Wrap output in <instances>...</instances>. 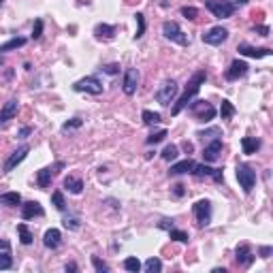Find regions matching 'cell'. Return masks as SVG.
<instances>
[{
    "label": "cell",
    "mask_w": 273,
    "mask_h": 273,
    "mask_svg": "<svg viewBox=\"0 0 273 273\" xmlns=\"http://www.w3.org/2000/svg\"><path fill=\"white\" fill-rule=\"evenodd\" d=\"M235 256H237V263L239 265H243V267H250L252 263H254V254H252V250H250V245H237V250H235Z\"/></svg>",
    "instance_id": "19"
},
{
    "label": "cell",
    "mask_w": 273,
    "mask_h": 273,
    "mask_svg": "<svg viewBox=\"0 0 273 273\" xmlns=\"http://www.w3.org/2000/svg\"><path fill=\"white\" fill-rule=\"evenodd\" d=\"M231 4H235V6H243V4H248L250 0H229Z\"/></svg>",
    "instance_id": "50"
},
{
    "label": "cell",
    "mask_w": 273,
    "mask_h": 273,
    "mask_svg": "<svg viewBox=\"0 0 273 273\" xmlns=\"http://www.w3.org/2000/svg\"><path fill=\"white\" fill-rule=\"evenodd\" d=\"M261 256H263V258H269V256H271V248H269V245L261 248Z\"/></svg>",
    "instance_id": "48"
},
{
    "label": "cell",
    "mask_w": 273,
    "mask_h": 273,
    "mask_svg": "<svg viewBox=\"0 0 273 273\" xmlns=\"http://www.w3.org/2000/svg\"><path fill=\"white\" fill-rule=\"evenodd\" d=\"M41 34H43V19H36L34 22V28H32V38H41Z\"/></svg>",
    "instance_id": "42"
},
{
    "label": "cell",
    "mask_w": 273,
    "mask_h": 273,
    "mask_svg": "<svg viewBox=\"0 0 273 273\" xmlns=\"http://www.w3.org/2000/svg\"><path fill=\"white\" fill-rule=\"evenodd\" d=\"M30 133H32V128L30 126H24L22 131H19V139H26V136H28Z\"/></svg>",
    "instance_id": "46"
},
{
    "label": "cell",
    "mask_w": 273,
    "mask_h": 273,
    "mask_svg": "<svg viewBox=\"0 0 273 273\" xmlns=\"http://www.w3.org/2000/svg\"><path fill=\"white\" fill-rule=\"evenodd\" d=\"M22 207V220H32V218H41L45 216V209L41 203H36V201H28V203L19 205Z\"/></svg>",
    "instance_id": "16"
},
{
    "label": "cell",
    "mask_w": 273,
    "mask_h": 273,
    "mask_svg": "<svg viewBox=\"0 0 273 273\" xmlns=\"http://www.w3.org/2000/svg\"><path fill=\"white\" fill-rule=\"evenodd\" d=\"M73 90H75V92H88V94L99 96V94H102V83H101L99 77L90 75V77H83V79L75 81L73 83Z\"/></svg>",
    "instance_id": "7"
},
{
    "label": "cell",
    "mask_w": 273,
    "mask_h": 273,
    "mask_svg": "<svg viewBox=\"0 0 273 273\" xmlns=\"http://www.w3.org/2000/svg\"><path fill=\"white\" fill-rule=\"evenodd\" d=\"M194 165H197V162L194 160H181V162H175V165H171V175H186V173H192V169H194Z\"/></svg>",
    "instance_id": "20"
},
{
    "label": "cell",
    "mask_w": 273,
    "mask_h": 273,
    "mask_svg": "<svg viewBox=\"0 0 273 273\" xmlns=\"http://www.w3.org/2000/svg\"><path fill=\"white\" fill-rule=\"evenodd\" d=\"M181 147H184V152H186V154H190L192 149H194V145H192L190 141H184V143H181Z\"/></svg>",
    "instance_id": "47"
},
{
    "label": "cell",
    "mask_w": 273,
    "mask_h": 273,
    "mask_svg": "<svg viewBox=\"0 0 273 273\" xmlns=\"http://www.w3.org/2000/svg\"><path fill=\"white\" fill-rule=\"evenodd\" d=\"M28 152H30V145H19V147L15 149V152H13V154L9 156V158L4 160L2 171H4V173H11L13 169H15V167L19 165V162H24V158L28 156Z\"/></svg>",
    "instance_id": "12"
},
{
    "label": "cell",
    "mask_w": 273,
    "mask_h": 273,
    "mask_svg": "<svg viewBox=\"0 0 273 273\" xmlns=\"http://www.w3.org/2000/svg\"><path fill=\"white\" fill-rule=\"evenodd\" d=\"M165 136H167V131L162 128V131H156V133H152L145 139V143L147 145H156V143H160V141H165Z\"/></svg>",
    "instance_id": "36"
},
{
    "label": "cell",
    "mask_w": 273,
    "mask_h": 273,
    "mask_svg": "<svg viewBox=\"0 0 273 273\" xmlns=\"http://www.w3.org/2000/svg\"><path fill=\"white\" fill-rule=\"evenodd\" d=\"M136 86H139V70H136V68H128L126 73H124L122 90H124L126 96H133L136 92Z\"/></svg>",
    "instance_id": "14"
},
{
    "label": "cell",
    "mask_w": 273,
    "mask_h": 273,
    "mask_svg": "<svg viewBox=\"0 0 273 273\" xmlns=\"http://www.w3.org/2000/svg\"><path fill=\"white\" fill-rule=\"evenodd\" d=\"M17 111H19V102L15 99L6 101L2 105V109H0V128H4L6 124H9V122L17 115Z\"/></svg>",
    "instance_id": "13"
},
{
    "label": "cell",
    "mask_w": 273,
    "mask_h": 273,
    "mask_svg": "<svg viewBox=\"0 0 273 273\" xmlns=\"http://www.w3.org/2000/svg\"><path fill=\"white\" fill-rule=\"evenodd\" d=\"M11 267H13V258L9 254V250L0 252V271H2V269H11Z\"/></svg>",
    "instance_id": "37"
},
{
    "label": "cell",
    "mask_w": 273,
    "mask_h": 273,
    "mask_svg": "<svg viewBox=\"0 0 273 273\" xmlns=\"http://www.w3.org/2000/svg\"><path fill=\"white\" fill-rule=\"evenodd\" d=\"M135 19H136V34H135V38H141L143 34H145V15H143V13H136Z\"/></svg>",
    "instance_id": "35"
},
{
    "label": "cell",
    "mask_w": 273,
    "mask_h": 273,
    "mask_svg": "<svg viewBox=\"0 0 273 273\" xmlns=\"http://www.w3.org/2000/svg\"><path fill=\"white\" fill-rule=\"evenodd\" d=\"M94 34L99 38H113L115 36V26H109V24H99L94 28Z\"/></svg>",
    "instance_id": "24"
},
{
    "label": "cell",
    "mask_w": 273,
    "mask_h": 273,
    "mask_svg": "<svg viewBox=\"0 0 273 273\" xmlns=\"http://www.w3.org/2000/svg\"><path fill=\"white\" fill-rule=\"evenodd\" d=\"M67 271H77V265L75 263H67V267H64Z\"/></svg>",
    "instance_id": "51"
},
{
    "label": "cell",
    "mask_w": 273,
    "mask_h": 273,
    "mask_svg": "<svg viewBox=\"0 0 273 273\" xmlns=\"http://www.w3.org/2000/svg\"><path fill=\"white\" fill-rule=\"evenodd\" d=\"M83 124V122L79 120V118H73L70 122H67V124L62 126V133H68V131H77V128H79Z\"/></svg>",
    "instance_id": "41"
},
{
    "label": "cell",
    "mask_w": 273,
    "mask_h": 273,
    "mask_svg": "<svg viewBox=\"0 0 273 273\" xmlns=\"http://www.w3.org/2000/svg\"><path fill=\"white\" fill-rule=\"evenodd\" d=\"M177 94H179V86H177V81L167 79L158 90H156V101H158L162 107H169L175 99H177Z\"/></svg>",
    "instance_id": "2"
},
{
    "label": "cell",
    "mask_w": 273,
    "mask_h": 273,
    "mask_svg": "<svg viewBox=\"0 0 273 273\" xmlns=\"http://www.w3.org/2000/svg\"><path fill=\"white\" fill-rule=\"evenodd\" d=\"M2 2H4V0H0V4H2Z\"/></svg>",
    "instance_id": "55"
},
{
    "label": "cell",
    "mask_w": 273,
    "mask_h": 273,
    "mask_svg": "<svg viewBox=\"0 0 273 273\" xmlns=\"http://www.w3.org/2000/svg\"><path fill=\"white\" fill-rule=\"evenodd\" d=\"M192 211H194V218H197L199 226H207L211 222V203L207 199H201L192 205Z\"/></svg>",
    "instance_id": "9"
},
{
    "label": "cell",
    "mask_w": 273,
    "mask_h": 273,
    "mask_svg": "<svg viewBox=\"0 0 273 273\" xmlns=\"http://www.w3.org/2000/svg\"><path fill=\"white\" fill-rule=\"evenodd\" d=\"M64 167H67V165H64V162L60 160V162H56V165H51V167L41 169V171L36 173V184H38V188H49L51 179H54V175H56L58 171H62Z\"/></svg>",
    "instance_id": "10"
},
{
    "label": "cell",
    "mask_w": 273,
    "mask_h": 273,
    "mask_svg": "<svg viewBox=\"0 0 273 273\" xmlns=\"http://www.w3.org/2000/svg\"><path fill=\"white\" fill-rule=\"evenodd\" d=\"M64 229H68V231H77L81 226V222H79V218H64Z\"/></svg>",
    "instance_id": "40"
},
{
    "label": "cell",
    "mask_w": 273,
    "mask_h": 273,
    "mask_svg": "<svg viewBox=\"0 0 273 273\" xmlns=\"http://www.w3.org/2000/svg\"><path fill=\"white\" fill-rule=\"evenodd\" d=\"M205 6L218 19H229L235 13V4H231L229 0H205Z\"/></svg>",
    "instance_id": "3"
},
{
    "label": "cell",
    "mask_w": 273,
    "mask_h": 273,
    "mask_svg": "<svg viewBox=\"0 0 273 273\" xmlns=\"http://www.w3.org/2000/svg\"><path fill=\"white\" fill-rule=\"evenodd\" d=\"M197 136L201 141H213V139H220V136H222V131H220L218 126H213V128H207V131H199L197 133Z\"/></svg>",
    "instance_id": "25"
},
{
    "label": "cell",
    "mask_w": 273,
    "mask_h": 273,
    "mask_svg": "<svg viewBox=\"0 0 273 273\" xmlns=\"http://www.w3.org/2000/svg\"><path fill=\"white\" fill-rule=\"evenodd\" d=\"M258 32H261V34L263 36H269V26H258V28H256Z\"/></svg>",
    "instance_id": "49"
},
{
    "label": "cell",
    "mask_w": 273,
    "mask_h": 273,
    "mask_svg": "<svg viewBox=\"0 0 273 273\" xmlns=\"http://www.w3.org/2000/svg\"><path fill=\"white\" fill-rule=\"evenodd\" d=\"M92 265H94V269L99 273H109V271H111V267H109L107 263H102L99 256H92Z\"/></svg>",
    "instance_id": "38"
},
{
    "label": "cell",
    "mask_w": 273,
    "mask_h": 273,
    "mask_svg": "<svg viewBox=\"0 0 273 273\" xmlns=\"http://www.w3.org/2000/svg\"><path fill=\"white\" fill-rule=\"evenodd\" d=\"M51 203H54V207L58 211H64L67 209V203H64V194L60 190H56L54 194H51Z\"/></svg>",
    "instance_id": "33"
},
{
    "label": "cell",
    "mask_w": 273,
    "mask_h": 273,
    "mask_svg": "<svg viewBox=\"0 0 273 273\" xmlns=\"http://www.w3.org/2000/svg\"><path fill=\"white\" fill-rule=\"evenodd\" d=\"M17 233H19V241L24 245H30L32 243V233L26 224H17Z\"/></svg>",
    "instance_id": "30"
},
{
    "label": "cell",
    "mask_w": 273,
    "mask_h": 273,
    "mask_svg": "<svg viewBox=\"0 0 273 273\" xmlns=\"http://www.w3.org/2000/svg\"><path fill=\"white\" fill-rule=\"evenodd\" d=\"M237 51L241 56H245V58H256V60H258V58H267V56L273 54L269 47H252V45H248V43H239Z\"/></svg>",
    "instance_id": "15"
},
{
    "label": "cell",
    "mask_w": 273,
    "mask_h": 273,
    "mask_svg": "<svg viewBox=\"0 0 273 273\" xmlns=\"http://www.w3.org/2000/svg\"><path fill=\"white\" fill-rule=\"evenodd\" d=\"M237 181L243 188V192L250 194L256 186V171L248 165H237Z\"/></svg>",
    "instance_id": "6"
},
{
    "label": "cell",
    "mask_w": 273,
    "mask_h": 273,
    "mask_svg": "<svg viewBox=\"0 0 273 273\" xmlns=\"http://www.w3.org/2000/svg\"><path fill=\"white\" fill-rule=\"evenodd\" d=\"M124 269L126 271H131V273H139L141 271V263H139V258L136 256H128V258H124Z\"/></svg>",
    "instance_id": "31"
},
{
    "label": "cell",
    "mask_w": 273,
    "mask_h": 273,
    "mask_svg": "<svg viewBox=\"0 0 273 273\" xmlns=\"http://www.w3.org/2000/svg\"><path fill=\"white\" fill-rule=\"evenodd\" d=\"M169 237L175 239V241H179V243H188V241H190V235H188L186 231H177V229L169 231Z\"/></svg>",
    "instance_id": "34"
},
{
    "label": "cell",
    "mask_w": 273,
    "mask_h": 273,
    "mask_svg": "<svg viewBox=\"0 0 273 273\" xmlns=\"http://www.w3.org/2000/svg\"><path fill=\"white\" fill-rule=\"evenodd\" d=\"M181 15H184L186 19H197L199 17V9H194V6H181Z\"/></svg>",
    "instance_id": "39"
},
{
    "label": "cell",
    "mask_w": 273,
    "mask_h": 273,
    "mask_svg": "<svg viewBox=\"0 0 273 273\" xmlns=\"http://www.w3.org/2000/svg\"><path fill=\"white\" fill-rule=\"evenodd\" d=\"M190 111H192V115L197 118L199 122H211L213 118H216V107L211 105V102H207V101H194V102H190Z\"/></svg>",
    "instance_id": "5"
},
{
    "label": "cell",
    "mask_w": 273,
    "mask_h": 273,
    "mask_svg": "<svg viewBox=\"0 0 273 273\" xmlns=\"http://www.w3.org/2000/svg\"><path fill=\"white\" fill-rule=\"evenodd\" d=\"M235 113H237L235 105H233L231 101H222V105H220V118H222V120H231Z\"/></svg>",
    "instance_id": "26"
},
{
    "label": "cell",
    "mask_w": 273,
    "mask_h": 273,
    "mask_svg": "<svg viewBox=\"0 0 273 273\" xmlns=\"http://www.w3.org/2000/svg\"><path fill=\"white\" fill-rule=\"evenodd\" d=\"M184 186H181V184H175L173 186V194H175V197H184Z\"/></svg>",
    "instance_id": "45"
},
{
    "label": "cell",
    "mask_w": 273,
    "mask_h": 273,
    "mask_svg": "<svg viewBox=\"0 0 273 273\" xmlns=\"http://www.w3.org/2000/svg\"><path fill=\"white\" fill-rule=\"evenodd\" d=\"M203 43L205 45H211V47H218V45H222L226 38H229V30L224 28V26H213V28L205 30L203 32Z\"/></svg>",
    "instance_id": "8"
},
{
    "label": "cell",
    "mask_w": 273,
    "mask_h": 273,
    "mask_svg": "<svg viewBox=\"0 0 273 273\" xmlns=\"http://www.w3.org/2000/svg\"><path fill=\"white\" fill-rule=\"evenodd\" d=\"M64 188L70 192V194H81L83 192V179L81 177H73V175H68L67 179H64Z\"/></svg>",
    "instance_id": "22"
},
{
    "label": "cell",
    "mask_w": 273,
    "mask_h": 273,
    "mask_svg": "<svg viewBox=\"0 0 273 273\" xmlns=\"http://www.w3.org/2000/svg\"><path fill=\"white\" fill-rule=\"evenodd\" d=\"M162 34H165V38H169V41L181 45V47H188V45H190L188 34L175 22H165V24H162Z\"/></svg>",
    "instance_id": "4"
},
{
    "label": "cell",
    "mask_w": 273,
    "mask_h": 273,
    "mask_svg": "<svg viewBox=\"0 0 273 273\" xmlns=\"http://www.w3.org/2000/svg\"><path fill=\"white\" fill-rule=\"evenodd\" d=\"M241 149H243V154H256L258 149H261V139H256V136H243L241 139Z\"/></svg>",
    "instance_id": "21"
},
{
    "label": "cell",
    "mask_w": 273,
    "mask_h": 273,
    "mask_svg": "<svg viewBox=\"0 0 273 273\" xmlns=\"http://www.w3.org/2000/svg\"><path fill=\"white\" fill-rule=\"evenodd\" d=\"M0 67H2V56H0Z\"/></svg>",
    "instance_id": "54"
},
{
    "label": "cell",
    "mask_w": 273,
    "mask_h": 273,
    "mask_svg": "<svg viewBox=\"0 0 273 273\" xmlns=\"http://www.w3.org/2000/svg\"><path fill=\"white\" fill-rule=\"evenodd\" d=\"M220 154H222V139H213L205 145L203 149V160L205 162H216L220 158Z\"/></svg>",
    "instance_id": "17"
},
{
    "label": "cell",
    "mask_w": 273,
    "mask_h": 273,
    "mask_svg": "<svg viewBox=\"0 0 273 273\" xmlns=\"http://www.w3.org/2000/svg\"><path fill=\"white\" fill-rule=\"evenodd\" d=\"M205 79H207V70L205 68H201V70H197L192 77H190V81H188V86H186V92L179 96V101L173 105V109H171V113L173 115H179L184 109L190 105L192 102V99L199 94V90H201V86L205 83Z\"/></svg>",
    "instance_id": "1"
},
{
    "label": "cell",
    "mask_w": 273,
    "mask_h": 273,
    "mask_svg": "<svg viewBox=\"0 0 273 273\" xmlns=\"http://www.w3.org/2000/svg\"><path fill=\"white\" fill-rule=\"evenodd\" d=\"M43 243H45V248H49V250H58V248H60V243H62V233L58 231V229L45 231Z\"/></svg>",
    "instance_id": "18"
},
{
    "label": "cell",
    "mask_w": 273,
    "mask_h": 273,
    "mask_svg": "<svg viewBox=\"0 0 273 273\" xmlns=\"http://www.w3.org/2000/svg\"><path fill=\"white\" fill-rule=\"evenodd\" d=\"M143 269H145L147 273H160L162 271V261L160 258H147L145 261V265H143Z\"/></svg>",
    "instance_id": "29"
},
{
    "label": "cell",
    "mask_w": 273,
    "mask_h": 273,
    "mask_svg": "<svg viewBox=\"0 0 273 273\" xmlns=\"http://www.w3.org/2000/svg\"><path fill=\"white\" fill-rule=\"evenodd\" d=\"M141 118H143V122H145L147 126H154V124H160V122H162V115L158 111H149V109H145V111L141 113Z\"/></svg>",
    "instance_id": "27"
},
{
    "label": "cell",
    "mask_w": 273,
    "mask_h": 273,
    "mask_svg": "<svg viewBox=\"0 0 273 273\" xmlns=\"http://www.w3.org/2000/svg\"><path fill=\"white\" fill-rule=\"evenodd\" d=\"M248 62H243V60H233L231 62V67L224 70V79L226 81H237V79H241V77L248 75Z\"/></svg>",
    "instance_id": "11"
},
{
    "label": "cell",
    "mask_w": 273,
    "mask_h": 273,
    "mask_svg": "<svg viewBox=\"0 0 273 273\" xmlns=\"http://www.w3.org/2000/svg\"><path fill=\"white\" fill-rule=\"evenodd\" d=\"M177 154H179V147H177V145H173V143H171V145H167L165 149H162V158H165L167 162L175 160V158H177Z\"/></svg>",
    "instance_id": "32"
},
{
    "label": "cell",
    "mask_w": 273,
    "mask_h": 273,
    "mask_svg": "<svg viewBox=\"0 0 273 273\" xmlns=\"http://www.w3.org/2000/svg\"><path fill=\"white\" fill-rule=\"evenodd\" d=\"M102 73H107V75L120 73V64H107V67H102Z\"/></svg>",
    "instance_id": "44"
},
{
    "label": "cell",
    "mask_w": 273,
    "mask_h": 273,
    "mask_svg": "<svg viewBox=\"0 0 273 273\" xmlns=\"http://www.w3.org/2000/svg\"><path fill=\"white\" fill-rule=\"evenodd\" d=\"M0 205H4V207L22 205V194H19V192H4V194H0Z\"/></svg>",
    "instance_id": "23"
},
{
    "label": "cell",
    "mask_w": 273,
    "mask_h": 273,
    "mask_svg": "<svg viewBox=\"0 0 273 273\" xmlns=\"http://www.w3.org/2000/svg\"><path fill=\"white\" fill-rule=\"evenodd\" d=\"M0 248H2V250H9V241H4V239H2V241H0Z\"/></svg>",
    "instance_id": "52"
},
{
    "label": "cell",
    "mask_w": 273,
    "mask_h": 273,
    "mask_svg": "<svg viewBox=\"0 0 273 273\" xmlns=\"http://www.w3.org/2000/svg\"><path fill=\"white\" fill-rule=\"evenodd\" d=\"M26 45V38L24 36H15V38H11V41H6L0 45V51H13V49H17V47H24Z\"/></svg>",
    "instance_id": "28"
},
{
    "label": "cell",
    "mask_w": 273,
    "mask_h": 273,
    "mask_svg": "<svg viewBox=\"0 0 273 273\" xmlns=\"http://www.w3.org/2000/svg\"><path fill=\"white\" fill-rule=\"evenodd\" d=\"M158 229L171 231V229H175V222H173V220H169V218H165V220H160V222H158Z\"/></svg>",
    "instance_id": "43"
},
{
    "label": "cell",
    "mask_w": 273,
    "mask_h": 273,
    "mask_svg": "<svg viewBox=\"0 0 273 273\" xmlns=\"http://www.w3.org/2000/svg\"><path fill=\"white\" fill-rule=\"evenodd\" d=\"M213 273H226V269H224V267H222V269L216 267V269H213Z\"/></svg>",
    "instance_id": "53"
}]
</instances>
